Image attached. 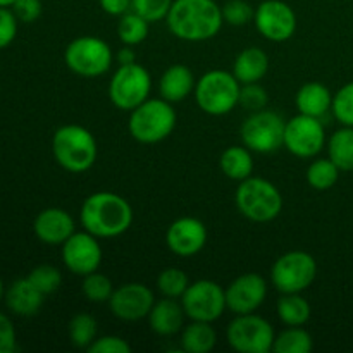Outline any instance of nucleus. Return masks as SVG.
<instances>
[{
	"label": "nucleus",
	"mask_w": 353,
	"mask_h": 353,
	"mask_svg": "<svg viewBox=\"0 0 353 353\" xmlns=\"http://www.w3.org/2000/svg\"><path fill=\"white\" fill-rule=\"evenodd\" d=\"M169 31L178 40H212L223 28V7L216 0H174L165 17Z\"/></svg>",
	"instance_id": "nucleus-1"
},
{
	"label": "nucleus",
	"mask_w": 353,
	"mask_h": 353,
	"mask_svg": "<svg viewBox=\"0 0 353 353\" xmlns=\"http://www.w3.org/2000/svg\"><path fill=\"white\" fill-rule=\"evenodd\" d=\"M83 230L97 238H117L133 224V207L124 196L114 192H97L86 196L79 209Z\"/></svg>",
	"instance_id": "nucleus-2"
},
{
	"label": "nucleus",
	"mask_w": 353,
	"mask_h": 353,
	"mask_svg": "<svg viewBox=\"0 0 353 353\" xmlns=\"http://www.w3.org/2000/svg\"><path fill=\"white\" fill-rule=\"evenodd\" d=\"M52 154L57 164L69 172H85L93 168L99 147L92 131L81 124H64L52 138Z\"/></svg>",
	"instance_id": "nucleus-3"
},
{
	"label": "nucleus",
	"mask_w": 353,
	"mask_h": 353,
	"mask_svg": "<svg viewBox=\"0 0 353 353\" xmlns=\"http://www.w3.org/2000/svg\"><path fill=\"white\" fill-rule=\"evenodd\" d=\"M178 114L174 105L168 100L147 99L143 103L131 110L128 121V131L137 141L145 145L159 143L174 131Z\"/></svg>",
	"instance_id": "nucleus-4"
},
{
	"label": "nucleus",
	"mask_w": 353,
	"mask_h": 353,
	"mask_svg": "<svg viewBox=\"0 0 353 353\" xmlns=\"http://www.w3.org/2000/svg\"><path fill=\"white\" fill-rule=\"evenodd\" d=\"M234 200L241 216L252 223H271L283 210V195L278 186L257 176L240 181Z\"/></svg>",
	"instance_id": "nucleus-5"
},
{
	"label": "nucleus",
	"mask_w": 353,
	"mask_h": 353,
	"mask_svg": "<svg viewBox=\"0 0 353 353\" xmlns=\"http://www.w3.org/2000/svg\"><path fill=\"white\" fill-rule=\"evenodd\" d=\"M241 83L236 76L224 69H212L196 79L195 95L196 105L209 116L230 114L240 100Z\"/></svg>",
	"instance_id": "nucleus-6"
},
{
	"label": "nucleus",
	"mask_w": 353,
	"mask_h": 353,
	"mask_svg": "<svg viewBox=\"0 0 353 353\" xmlns=\"http://www.w3.org/2000/svg\"><path fill=\"white\" fill-rule=\"evenodd\" d=\"M114 54L105 40L92 34L69 41L64 50V62L74 74L81 78H99L110 69Z\"/></svg>",
	"instance_id": "nucleus-7"
},
{
	"label": "nucleus",
	"mask_w": 353,
	"mask_h": 353,
	"mask_svg": "<svg viewBox=\"0 0 353 353\" xmlns=\"http://www.w3.org/2000/svg\"><path fill=\"white\" fill-rule=\"evenodd\" d=\"M152 76L138 62L123 64L116 69L109 81V99L119 110L131 112L150 99Z\"/></svg>",
	"instance_id": "nucleus-8"
},
{
	"label": "nucleus",
	"mask_w": 353,
	"mask_h": 353,
	"mask_svg": "<svg viewBox=\"0 0 353 353\" xmlns=\"http://www.w3.org/2000/svg\"><path fill=\"white\" fill-rule=\"evenodd\" d=\"M286 121L272 110L250 112L240 130L241 143L255 154H272L285 147Z\"/></svg>",
	"instance_id": "nucleus-9"
},
{
	"label": "nucleus",
	"mask_w": 353,
	"mask_h": 353,
	"mask_svg": "<svg viewBox=\"0 0 353 353\" xmlns=\"http://www.w3.org/2000/svg\"><path fill=\"white\" fill-rule=\"evenodd\" d=\"M228 345L240 353L272 352L276 333L272 324L255 312L236 316L226 327Z\"/></svg>",
	"instance_id": "nucleus-10"
},
{
	"label": "nucleus",
	"mask_w": 353,
	"mask_h": 353,
	"mask_svg": "<svg viewBox=\"0 0 353 353\" xmlns=\"http://www.w3.org/2000/svg\"><path fill=\"white\" fill-rule=\"evenodd\" d=\"M317 278V262L309 252L292 250L272 264L271 281L279 293H303Z\"/></svg>",
	"instance_id": "nucleus-11"
},
{
	"label": "nucleus",
	"mask_w": 353,
	"mask_h": 353,
	"mask_svg": "<svg viewBox=\"0 0 353 353\" xmlns=\"http://www.w3.org/2000/svg\"><path fill=\"white\" fill-rule=\"evenodd\" d=\"M181 305L190 321L216 323L228 309L226 290L212 279H199L190 283L188 290L181 296Z\"/></svg>",
	"instance_id": "nucleus-12"
},
{
	"label": "nucleus",
	"mask_w": 353,
	"mask_h": 353,
	"mask_svg": "<svg viewBox=\"0 0 353 353\" xmlns=\"http://www.w3.org/2000/svg\"><path fill=\"white\" fill-rule=\"evenodd\" d=\"M324 145H326V130L321 119L299 112L286 121L285 148H288V152H292L295 157H316Z\"/></svg>",
	"instance_id": "nucleus-13"
},
{
	"label": "nucleus",
	"mask_w": 353,
	"mask_h": 353,
	"mask_svg": "<svg viewBox=\"0 0 353 353\" xmlns=\"http://www.w3.org/2000/svg\"><path fill=\"white\" fill-rule=\"evenodd\" d=\"M254 24L269 41H288L296 31V14L283 0H264L255 7Z\"/></svg>",
	"instance_id": "nucleus-14"
},
{
	"label": "nucleus",
	"mask_w": 353,
	"mask_h": 353,
	"mask_svg": "<svg viewBox=\"0 0 353 353\" xmlns=\"http://www.w3.org/2000/svg\"><path fill=\"white\" fill-rule=\"evenodd\" d=\"M103 252L95 234L86 230L74 231L62 243V262L65 269L76 276H86L99 271Z\"/></svg>",
	"instance_id": "nucleus-15"
},
{
	"label": "nucleus",
	"mask_w": 353,
	"mask_h": 353,
	"mask_svg": "<svg viewBox=\"0 0 353 353\" xmlns=\"http://www.w3.org/2000/svg\"><path fill=\"white\" fill-rule=\"evenodd\" d=\"M110 312L121 321L134 323L150 314L155 303L154 292L143 283H126L114 290L109 302Z\"/></svg>",
	"instance_id": "nucleus-16"
},
{
	"label": "nucleus",
	"mask_w": 353,
	"mask_h": 353,
	"mask_svg": "<svg viewBox=\"0 0 353 353\" xmlns=\"http://www.w3.org/2000/svg\"><path fill=\"white\" fill-rule=\"evenodd\" d=\"M268 299V281L257 272H245L226 288V305L234 316L257 312Z\"/></svg>",
	"instance_id": "nucleus-17"
},
{
	"label": "nucleus",
	"mask_w": 353,
	"mask_h": 353,
	"mask_svg": "<svg viewBox=\"0 0 353 353\" xmlns=\"http://www.w3.org/2000/svg\"><path fill=\"white\" fill-rule=\"evenodd\" d=\"M165 243L178 257H193L207 243V228L200 219L185 216L176 219L165 231Z\"/></svg>",
	"instance_id": "nucleus-18"
},
{
	"label": "nucleus",
	"mask_w": 353,
	"mask_h": 353,
	"mask_svg": "<svg viewBox=\"0 0 353 353\" xmlns=\"http://www.w3.org/2000/svg\"><path fill=\"white\" fill-rule=\"evenodd\" d=\"M33 231L41 243L62 247V243L76 231V223L68 210L50 207L34 217Z\"/></svg>",
	"instance_id": "nucleus-19"
},
{
	"label": "nucleus",
	"mask_w": 353,
	"mask_h": 353,
	"mask_svg": "<svg viewBox=\"0 0 353 353\" xmlns=\"http://www.w3.org/2000/svg\"><path fill=\"white\" fill-rule=\"evenodd\" d=\"M185 317L186 314L181 305V300L162 296L161 300H155L147 319L148 326L155 334H159V336H174L185 326Z\"/></svg>",
	"instance_id": "nucleus-20"
},
{
	"label": "nucleus",
	"mask_w": 353,
	"mask_h": 353,
	"mask_svg": "<svg viewBox=\"0 0 353 353\" xmlns=\"http://www.w3.org/2000/svg\"><path fill=\"white\" fill-rule=\"evenodd\" d=\"M196 79L186 64H172L162 72L159 79V93L164 100L178 103L195 92Z\"/></svg>",
	"instance_id": "nucleus-21"
},
{
	"label": "nucleus",
	"mask_w": 353,
	"mask_h": 353,
	"mask_svg": "<svg viewBox=\"0 0 353 353\" xmlns=\"http://www.w3.org/2000/svg\"><path fill=\"white\" fill-rule=\"evenodd\" d=\"M6 305L12 314L21 317H31L40 312L43 305V293L38 292L28 278L16 279L9 288L6 290Z\"/></svg>",
	"instance_id": "nucleus-22"
},
{
	"label": "nucleus",
	"mask_w": 353,
	"mask_h": 353,
	"mask_svg": "<svg viewBox=\"0 0 353 353\" xmlns=\"http://www.w3.org/2000/svg\"><path fill=\"white\" fill-rule=\"evenodd\" d=\"M295 105L300 114L323 119L333 105V95L323 83L309 81L299 88L295 95Z\"/></svg>",
	"instance_id": "nucleus-23"
},
{
	"label": "nucleus",
	"mask_w": 353,
	"mask_h": 353,
	"mask_svg": "<svg viewBox=\"0 0 353 353\" xmlns=\"http://www.w3.org/2000/svg\"><path fill=\"white\" fill-rule=\"evenodd\" d=\"M269 71V57L261 47L243 48L236 55L233 64V74L241 85L261 83Z\"/></svg>",
	"instance_id": "nucleus-24"
},
{
	"label": "nucleus",
	"mask_w": 353,
	"mask_h": 353,
	"mask_svg": "<svg viewBox=\"0 0 353 353\" xmlns=\"http://www.w3.org/2000/svg\"><path fill=\"white\" fill-rule=\"evenodd\" d=\"M219 168L228 179L233 181H243L250 178L254 172V157L250 148L241 145H231L221 154Z\"/></svg>",
	"instance_id": "nucleus-25"
},
{
	"label": "nucleus",
	"mask_w": 353,
	"mask_h": 353,
	"mask_svg": "<svg viewBox=\"0 0 353 353\" xmlns=\"http://www.w3.org/2000/svg\"><path fill=\"white\" fill-rule=\"evenodd\" d=\"M217 343V333L212 323L192 321L181 330V348L186 353H209Z\"/></svg>",
	"instance_id": "nucleus-26"
},
{
	"label": "nucleus",
	"mask_w": 353,
	"mask_h": 353,
	"mask_svg": "<svg viewBox=\"0 0 353 353\" xmlns=\"http://www.w3.org/2000/svg\"><path fill=\"white\" fill-rule=\"evenodd\" d=\"M276 310L285 326H303L309 323L312 314L310 303L303 299L302 293H281Z\"/></svg>",
	"instance_id": "nucleus-27"
},
{
	"label": "nucleus",
	"mask_w": 353,
	"mask_h": 353,
	"mask_svg": "<svg viewBox=\"0 0 353 353\" xmlns=\"http://www.w3.org/2000/svg\"><path fill=\"white\" fill-rule=\"evenodd\" d=\"M327 154L340 171H353V128L343 126L331 134Z\"/></svg>",
	"instance_id": "nucleus-28"
},
{
	"label": "nucleus",
	"mask_w": 353,
	"mask_h": 353,
	"mask_svg": "<svg viewBox=\"0 0 353 353\" xmlns=\"http://www.w3.org/2000/svg\"><path fill=\"white\" fill-rule=\"evenodd\" d=\"M148 31H150V23L134 10L121 16L119 23H117V37H119L121 43L130 45V47L143 43L148 37Z\"/></svg>",
	"instance_id": "nucleus-29"
},
{
	"label": "nucleus",
	"mask_w": 353,
	"mask_h": 353,
	"mask_svg": "<svg viewBox=\"0 0 353 353\" xmlns=\"http://www.w3.org/2000/svg\"><path fill=\"white\" fill-rule=\"evenodd\" d=\"M314 341L309 331L302 326H288L276 336L272 352L276 353H310Z\"/></svg>",
	"instance_id": "nucleus-30"
},
{
	"label": "nucleus",
	"mask_w": 353,
	"mask_h": 353,
	"mask_svg": "<svg viewBox=\"0 0 353 353\" xmlns=\"http://www.w3.org/2000/svg\"><path fill=\"white\" fill-rule=\"evenodd\" d=\"M340 168L330 157L316 159L307 168V183L317 192H326L336 185L340 179Z\"/></svg>",
	"instance_id": "nucleus-31"
},
{
	"label": "nucleus",
	"mask_w": 353,
	"mask_h": 353,
	"mask_svg": "<svg viewBox=\"0 0 353 353\" xmlns=\"http://www.w3.org/2000/svg\"><path fill=\"white\" fill-rule=\"evenodd\" d=\"M97 333H99V323L92 314L78 312L69 321V338L76 348L88 350L90 345L97 340Z\"/></svg>",
	"instance_id": "nucleus-32"
},
{
	"label": "nucleus",
	"mask_w": 353,
	"mask_h": 353,
	"mask_svg": "<svg viewBox=\"0 0 353 353\" xmlns=\"http://www.w3.org/2000/svg\"><path fill=\"white\" fill-rule=\"evenodd\" d=\"M188 286V274L179 268H168L157 276V290L161 292L162 296H168V299L181 300Z\"/></svg>",
	"instance_id": "nucleus-33"
},
{
	"label": "nucleus",
	"mask_w": 353,
	"mask_h": 353,
	"mask_svg": "<svg viewBox=\"0 0 353 353\" xmlns=\"http://www.w3.org/2000/svg\"><path fill=\"white\" fill-rule=\"evenodd\" d=\"M114 285L109 276L95 271L90 274L83 276L81 292L86 296V300L92 303H105L109 302L114 293Z\"/></svg>",
	"instance_id": "nucleus-34"
},
{
	"label": "nucleus",
	"mask_w": 353,
	"mask_h": 353,
	"mask_svg": "<svg viewBox=\"0 0 353 353\" xmlns=\"http://www.w3.org/2000/svg\"><path fill=\"white\" fill-rule=\"evenodd\" d=\"M26 278L30 279L31 285H33L38 292L43 293L45 296L57 292L62 285L61 271H59L55 265H50V264L37 265L34 269H31L30 274H28Z\"/></svg>",
	"instance_id": "nucleus-35"
},
{
	"label": "nucleus",
	"mask_w": 353,
	"mask_h": 353,
	"mask_svg": "<svg viewBox=\"0 0 353 353\" xmlns=\"http://www.w3.org/2000/svg\"><path fill=\"white\" fill-rule=\"evenodd\" d=\"M331 112L336 117L338 123H341L343 126L353 128V81L341 86L334 93Z\"/></svg>",
	"instance_id": "nucleus-36"
},
{
	"label": "nucleus",
	"mask_w": 353,
	"mask_h": 353,
	"mask_svg": "<svg viewBox=\"0 0 353 353\" xmlns=\"http://www.w3.org/2000/svg\"><path fill=\"white\" fill-rule=\"evenodd\" d=\"M172 2L174 0H131V10L152 24L168 17Z\"/></svg>",
	"instance_id": "nucleus-37"
},
{
	"label": "nucleus",
	"mask_w": 353,
	"mask_h": 353,
	"mask_svg": "<svg viewBox=\"0 0 353 353\" xmlns=\"http://www.w3.org/2000/svg\"><path fill=\"white\" fill-rule=\"evenodd\" d=\"M268 103L269 95L264 86H261L259 83L241 85L238 105H241L248 112H259V110H264L268 107Z\"/></svg>",
	"instance_id": "nucleus-38"
},
{
	"label": "nucleus",
	"mask_w": 353,
	"mask_h": 353,
	"mask_svg": "<svg viewBox=\"0 0 353 353\" xmlns=\"http://www.w3.org/2000/svg\"><path fill=\"white\" fill-rule=\"evenodd\" d=\"M254 14L255 9L247 0H228L223 6V19L231 26H245L254 21Z\"/></svg>",
	"instance_id": "nucleus-39"
},
{
	"label": "nucleus",
	"mask_w": 353,
	"mask_h": 353,
	"mask_svg": "<svg viewBox=\"0 0 353 353\" xmlns=\"http://www.w3.org/2000/svg\"><path fill=\"white\" fill-rule=\"evenodd\" d=\"M10 9H12L14 16L17 17L19 23L31 24L43 12V3H41V0H16Z\"/></svg>",
	"instance_id": "nucleus-40"
},
{
	"label": "nucleus",
	"mask_w": 353,
	"mask_h": 353,
	"mask_svg": "<svg viewBox=\"0 0 353 353\" xmlns=\"http://www.w3.org/2000/svg\"><path fill=\"white\" fill-rule=\"evenodd\" d=\"M90 353H131V345L124 338L109 334V336L97 338L88 348Z\"/></svg>",
	"instance_id": "nucleus-41"
},
{
	"label": "nucleus",
	"mask_w": 353,
	"mask_h": 353,
	"mask_svg": "<svg viewBox=\"0 0 353 353\" xmlns=\"http://www.w3.org/2000/svg\"><path fill=\"white\" fill-rule=\"evenodd\" d=\"M17 17L10 7H0V50L9 47L17 34Z\"/></svg>",
	"instance_id": "nucleus-42"
},
{
	"label": "nucleus",
	"mask_w": 353,
	"mask_h": 353,
	"mask_svg": "<svg viewBox=\"0 0 353 353\" xmlns=\"http://www.w3.org/2000/svg\"><path fill=\"white\" fill-rule=\"evenodd\" d=\"M17 348V338L14 324L6 314L0 312V353H12Z\"/></svg>",
	"instance_id": "nucleus-43"
},
{
	"label": "nucleus",
	"mask_w": 353,
	"mask_h": 353,
	"mask_svg": "<svg viewBox=\"0 0 353 353\" xmlns=\"http://www.w3.org/2000/svg\"><path fill=\"white\" fill-rule=\"evenodd\" d=\"M100 9L114 17H121L131 10V0H99Z\"/></svg>",
	"instance_id": "nucleus-44"
},
{
	"label": "nucleus",
	"mask_w": 353,
	"mask_h": 353,
	"mask_svg": "<svg viewBox=\"0 0 353 353\" xmlns=\"http://www.w3.org/2000/svg\"><path fill=\"white\" fill-rule=\"evenodd\" d=\"M116 61L119 62V65L133 64V62H137V54H134L133 47H130V45H124V47L116 54Z\"/></svg>",
	"instance_id": "nucleus-45"
},
{
	"label": "nucleus",
	"mask_w": 353,
	"mask_h": 353,
	"mask_svg": "<svg viewBox=\"0 0 353 353\" xmlns=\"http://www.w3.org/2000/svg\"><path fill=\"white\" fill-rule=\"evenodd\" d=\"M16 0H0V7H12Z\"/></svg>",
	"instance_id": "nucleus-46"
},
{
	"label": "nucleus",
	"mask_w": 353,
	"mask_h": 353,
	"mask_svg": "<svg viewBox=\"0 0 353 353\" xmlns=\"http://www.w3.org/2000/svg\"><path fill=\"white\" fill-rule=\"evenodd\" d=\"M3 295H6V288H3V283H2V278H0V300L3 299Z\"/></svg>",
	"instance_id": "nucleus-47"
}]
</instances>
